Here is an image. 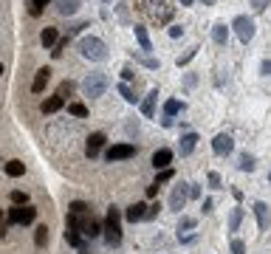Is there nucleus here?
Returning <instances> with one entry per match:
<instances>
[{
  "label": "nucleus",
  "instance_id": "a19ab883",
  "mask_svg": "<svg viewBox=\"0 0 271 254\" xmlns=\"http://www.w3.org/2000/svg\"><path fill=\"white\" fill-rule=\"evenodd\" d=\"M260 74H263V76H269V74H271V62H269V59H263V65H260Z\"/></svg>",
  "mask_w": 271,
  "mask_h": 254
},
{
  "label": "nucleus",
  "instance_id": "412c9836",
  "mask_svg": "<svg viewBox=\"0 0 271 254\" xmlns=\"http://www.w3.org/2000/svg\"><path fill=\"white\" fill-rule=\"evenodd\" d=\"M133 59L136 62H141V65H147V68H158V59L147 57V54H141V51H133Z\"/></svg>",
  "mask_w": 271,
  "mask_h": 254
},
{
  "label": "nucleus",
  "instance_id": "a211bd4d",
  "mask_svg": "<svg viewBox=\"0 0 271 254\" xmlns=\"http://www.w3.org/2000/svg\"><path fill=\"white\" fill-rule=\"evenodd\" d=\"M136 40H138V46H141V51H153V46H150V34H147V28H141V25H136Z\"/></svg>",
  "mask_w": 271,
  "mask_h": 254
},
{
  "label": "nucleus",
  "instance_id": "37998d69",
  "mask_svg": "<svg viewBox=\"0 0 271 254\" xmlns=\"http://www.w3.org/2000/svg\"><path fill=\"white\" fill-rule=\"evenodd\" d=\"M184 34V28H181V25H172V28H169V37H181Z\"/></svg>",
  "mask_w": 271,
  "mask_h": 254
},
{
  "label": "nucleus",
  "instance_id": "c756f323",
  "mask_svg": "<svg viewBox=\"0 0 271 254\" xmlns=\"http://www.w3.org/2000/svg\"><path fill=\"white\" fill-rule=\"evenodd\" d=\"M48 3H51V0H31V3H28V12H31V14H40L45 6H48Z\"/></svg>",
  "mask_w": 271,
  "mask_h": 254
},
{
  "label": "nucleus",
  "instance_id": "9b49d317",
  "mask_svg": "<svg viewBox=\"0 0 271 254\" xmlns=\"http://www.w3.org/2000/svg\"><path fill=\"white\" fill-rule=\"evenodd\" d=\"M79 0H56V12L62 14V17H71V14H77L79 12Z\"/></svg>",
  "mask_w": 271,
  "mask_h": 254
},
{
  "label": "nucleus",
  "instance_id": "4be33fe9",
  "mask_svg": "<svg viewBox=\"0 0 271 254\" xmlns=\"http://www.w3.org/2000/svg\"><path fill=\"white\" fill-rule=\"evenodd\" d=\"M237 167H240L243 173H251V170L257 167V164H254V155H246V152H243V155L237 158Z\"/></svg>",
  "mask_w": 271,
  "mask_h": 254
},
{
  "label": "nucleus",
  "instance_id": "39448f33",
  "mask_svg": "<svg viewBox=\"0 0 271 254\" xmlns=\"http://www.w3.org/2000/svg\"><path fill=\"white\" fill-rule=\"evenodd\" d=\"M136 155V147L133 144H113L110 150L105 152L108 161H124V158H133Z\"/></svg>",
  "mask_w": 271,
  "mask_h": 254
},
{
  "label": "nucleus",
  "instance_id": "f8f14e48",
  "mask_svg": "<svg viewBox=\"0 0 271 254\" xmlns=\"http://www.w3.org/2000/svg\"><path fill=\"white\" fill-rule=\"evenodd\" d=\"M102 144H105V133H93V136H88V147H85L88 158H93V155L102 150Z\"/></svg>",
  "mask_w": 271,
  "mask_h": 254
},
{
  "label": "nucleus",
  "instance_id": "de8ad7c7",
  "mask_svg": "<svg viewBox=\"0 0 271 254\" xmlns=\"http://www.w3.org/2000/svg\"><path fill=\"white\" fill-rule=\"evenodd\" d=\"M0 74H3V65H0Z\"/></svg>",
  "mask_w": 271,
  "mask_h": 254
},
{
  "label": "nucleus",
  "instance_id": "ddd939ff",
  "mask_svg": "<svg viewBox=\"0 0 271 254\" xmlns=\"http://www.w3.org/2000/svg\"><path fill=\"white\" fill-rule=\"evenodd\" d=\"M48 79H51V71L40 68V71H37V76H34V82H31V91L34 93H43V88L48 85Z\"/></svg>",
  "mask_w": 271,
  "mask_h": 254
},
{
  "label": "nucleus",
  "instance_id": "7c9ffc66",
  "mask_svg": "<svg viewBox=\"0 0 271 254\" xmlns=\"http://www.w3.org/2000/svg\"><path fill=\"white\" fill-rule=\"evenodd\" d=\"M172 175H175V173H172L169 167H167V170H161V173H158V178H156V186H161V184H167V181H172Z\"/></svg>",
  "mask_w": 271,
  "mask_h": 254
},
{
  "label": "nucleus",
  "instance_id": "423d86ee",
  "mask_svg": "<svg viewBox=\"0 0 271 254\" xmlns=\"http://www.w3.org/2000/svg\"><path fill=\"white\" fill-rule=\"evenodd\" d=\"M34 212L31 206H14L9 212V223H20V226H26V223H34Z\"/></svg>",
  "mask_w": 271,
  "mask_h": 254
},
{
  "label": "nucleus",
  "instance_id": "09e8293b",
  "mask_svg": "<svg viewBox=\"0 0 271 254\" xmlns=\"http://www.w3.org/2000/svg\"><path fill=\"white\" fill-rule=\"evenodd\" d=\"M82 254H88V252H85V249H82Z\"/></svg>",
  "mask_w": 271,
  "mask_h": 254
},
{
  "label": "nucleus",
  "instance_id": "9d476101",
  "mask_svg": "<svg viewBox=\"0 0 271 254\" xmlns=\"http://www.w3.org/2000/svg\"><path fill=\"white\" fill-rule=\"evenodd\" d=\"M79 231H85V234H88V240H90V237H96V234L102 231V223H99V220H93L90 215H85V220L79 223Z\"/></svg>",
  "mask_w": 271,
  "mask_h": 254
},
{
  "label": "nucleus",
  "instance_id": "4c0bfd02",
  "mask_svg": "<svg viewBox=\"0 0 271 254\" xmlns=\"http://www.w3.org/2000/svg\"><path fill=\"white\" fill-rule=\"evenodd\" d=\"M209 186H212V189H220V175L217 173H209Z\"/></svg>",
  "mask_w": 271,
  "mask_h": 254
},
{
  "label": "nucleus",
  "instance_id": "a878e982",
  "mask_svg": "<svg viewBox=\"0 0 271 254\" xmlns=\"http://www.w3.org/2000/svg\"><path fill=\"white\" fill-rule=\"evenodd\" d=\"M68 113L71 116H88V107H85L82 102H71L68 104Z\"/></svg>",
  "mask_w": 271,
  "mask_h": 254
},
{
  "label": "nucleus",
  "instance_id": "a18cd8bd",
  "mask_svg": "<svg viewBox=\"0 0 271 254\" xmlns=\"http://www.w3.org/2000/svg\"><path fill=\"white\" fill-rule=\"evenodd\" d=\"M192 3H195V0H181V6H192Z\"/></svg>",
  "mask_w": 271,
  "mask_h": 254
},
{
  "label": "nucleus",
  "instance_id": "1a4fd4ad",
  "mask_svg": "<svg viewBox=\"0 0 271 254\" xmlns=\"http://www.w3.org/2000/svg\"><path fill=\"white\" fill-rule=\"evenodd\" d=\"M169 164H172V150H167V147H164V150L153 152V167H156V170H167Z\"/></svg>",
  "mask_w": 271,
  "mask_h": 254
},
{
  "label": "nucleus",
  "instance_id": "7ed1b4c3",
  "mask_svg": "<svg viewBox=\"0 0 271 254\" xmlns=\"http://www.w3.org/2000/svg\"><path fill=\"white\" fill-rule=\"evenodd\" d=\"M105 91H108V76H105V74H88V76L82 79V93L90 96V99L102 96Z\"/></svg>",
  "mask_w": 271,
  "mask_h": 254
},
{
  "label": "nucleus",
  "instance_id": "5701e85b",
  "mask_svg": "<svg viewBox=\"0 0 271 254\" xmlns=\"http://www.w3.org/2000/svg\"><path fill=\"white\" fill-rule=\"evenodd\" d=\"M6 173H9L11 178H17V175H23V173H26V164L14 158V161H9V164H6Z\"/></svg>",
  "mask_w": 271,
  "mask_h": 254
},
{
  "label": "nucleus",
  "instance_id": "c9c22d12",
  "mask_svg": "<svg viewBox=\"0 0 271 254\" xmlns=\"http://www.w3.org/2000/svg\"><path fill=\"white\" fill-rule=\"evenodd\" d=\"M232 254H246V243H243V240H232Z\"/></svg>",
  "mask_w": 271,
  "mask_h": 254
},
{
  "label": "nucleus",
  "instance_id": "393cba45",
  "mask_svg": "<svg viewBox=\"0 0 271 254\" xmlns=\"http://www.w3.org/2000/svg\"><path fill=\"white\" fill-rule=\"evenodd\" d=\"M240 220H243V209H232V215H229V229H232V231H237Z\"/></svg>",
  "mask_w": 271,
  "mask_h": 254
},
{
  "label": "nucleus",
  "instance_id": "f704fd0d",
  "mask_svg": "<svg viewBox=\"0 0 271 254\" xmlns=\"http://www.w3.org/2000/svg\"><path fill=\"white\" fill-rule=\"evenodd\" d=\"M62 51H65V40H56V43H54V51H51V57L59 59V57H62Z\"/></svg>",
  "mask_w": 271,
  "mask_h": 254
},
{
  "label": "nucleus",
  "instance_id": "8fccbe9b",
  "mask_svg": "<svg viewBox=\"0 0 271 254\" xmlns=\"http://www.w3.org/2000/svg\"><path fill=\"white\" fill-rule=\"evenodd\" d=\"M105 3H110V0H105Z\"/></svg>",
  "mask_w": 271,
  "mask_h": 254
},
{
  "label": "nucleus",
  "instance_id": "0eeeda50",
  "mask_svg": "<svg viewBox=\"0 0 271 254\" xmlns=\"http://www.w3.org/2000/svg\"><path fill=\"white\" fill-rule=\"evenodd\" d=\"M232 147H235V141H232V136H226V133H217L212 139V150L217 152V155H229Z\"/></svg>",
  "mask_w": 271,
  "mask_h": 254
},
{
  "label": "nucleus",
  "instance_id": "f3484780",
  "mask_svg": "<svg viewBox=\"0 0 271 254\" xmlns=\"http://www.w3.org/2000/svg\"><path fill=\"white\" fill-rule=\"evenodd\" d=\"M212 40L217 43V46H226V40H229V25L215 23V28H212Z\"/></svg>",
  "mask_w": 271,
  "mask_h": 254
},
{
  "label": "nucleus",
  "instance_id": "79ce46f5",
  "mask_svg": "<svg viewBox=\"0 0 271 254\" xmlns=\"http://www.w3.org/2000/svg\"><path fill=\"white\" fill-rule=\"evenodd\" d=\"M266 3H269V0H251V6H254V12H263V9H266Z\"/></svg>",
  "mask_w": 271,
  "mask_h": 254
},
{
  "label": "nucleus",
  "instance_id": "473e14b6",
  "mask_svg": "<svg viewBox=\"0 0 271 254\" xmlns=\"http://www.w3.org/2000/svg\"><path fill=\"white\" fill-rule=\"evenodd\" d=\"M11 201H14L17 206H26V203H28V195H26V192H20V189H14V192H11Z\"/></svg>",
  "mask_w": 271,
  "mask_h": 254
},
{
  "label": "nucleus",
  "instance_id": "4468645a",
  "mask_svg": "<svg viewBox=\"0 0 271 254\" xmlns=\"http://www.w3.org/2000/svg\"><path fill=\"white\" fill-rule=\"evenodd\" d=\"M254 215H257V226L266 231V229H269V206H266L263 201H260V203H254Z\"/></svg>",
  "mask_w": 271,
  "mask_h": 254
},
{
  "label": "nucleus",
  "instance_id": "49530a36",
  "mask_svg": "<svg viewBox=\"0 0 271 254\" xmlns=\"http://www.w3.org/2000/svg\"><path fill=\"white\" fill-rule=\"evenodd\" d=\"M203 6H215V0H201Z\"/></svg>",
  "mask_w": 271,
  "mask_h": 254
},
{
  "label": "nucleus",
  "instance_id": "f257e3e1",
  "mask_svg": "<svg viewBox=\"0 0 271 254\" xmlns=\"http://www.w3.org/2000/svg\"><path fill=\"white\" fill-rule=\"evenodd\" d=\"M79 54L90 62H102V59H108V46L99 37H82L79 40Z\"/></svg>",
  "mask_w": 271,
  "mask_h": 254
},
{
  "label": "nucleus",
  "instance_id": "e433bc0d",
  "mask_svg": "<svg viewBox=\"0 0 271 254\" xmlns=\"http://www.w3.org/2000/svg\"><path fill=\"white\" fill-rule=\"evenodd\" d=\"M119 93H122L124 99H127V102H136V96H133V91H130V88H127V85H119Z\"/></svg>",
  "mask_w": 271,
  "mask_h": 254
},
{
  "label": "nucleus",
  "instance_id": "6e6552de",
  "mask_svg": "<svg viewBox=\"0 0 271 254\" xmlns=\"http://www.w3.org/2000/svg\"><path fill=\"white\" fill-rule=\"evenodd\" d=\"M187 201H190V198H187V184H178L175 189H172V195H169V209H175V212H181Z\"/></svg>",
  "mask_w": 271,
  "mask_h": 254
},
{
  "label": "nucleus",
  "instance_id": "6ab92c4d",
  "mask_svg": "<svg viewBox=\"0 0 271 254\" xmlns=\"http://www.w3.org/2000/svg\"><path fill=\"white\" fill-rule=\"evenodd\" d=\"M144 212H147V206H144V203H133V206L127 209V220H130V223H136V220H141V218H144Z\"/></svg>",
  "mask_w": 271,
  "mask_h": 254
},
{
  "label": "nucleus",
  "instance_id": "c85d7f7f",
  "mask_svg": "<svg viewBox=\"0 0 271 254\" xmlns=\"http://www.w3.org/2000/svg\"><path fill=\"white\" fill-rule=\"evenodd\" d=\"M34 243H37V246H45V243H48V229H45V226H37V234H34Z\"/></svg>",
  "mask_w": 271,
  "mask_h": 254
},
{
  "label": "nucleus",
  "instance_id": "bb28decb",
  "mask_svg": "<svg viewBox=\"0 0 271 254\" xmlns=\"http://www.w3.org/2000/svg\"><path fill=\"white\" fill-rule=\"evenodd\" d=\"M71 215H79V218H82V215H90V212H88V203L74 201V203H71Z\"/></svg>",
  "mask_w": 271,
  "mask_h": 254
},
{
  "label": "nucleus",
  "instance_id": "c03bdc74",
  "mask_svg": "<svg viewBox=\"0 0 271 254\" xmlns=\"http://www.w3.org/2000/svg\"><path fill=\"white\" fill-rule=\"evenodd\" d=\"M147 195H150V198H156V195H158V186H156V184H153V186H147Z\"/></svg>",
  "mask_w": 271,
  "mask_h": 254
},
{
  "label": "nucleus",
  "instance_id": "ea45409f",
  "mask_svg": "<svg viewBox=\"0 0 271 254\" xmlns=\"http://www.w3.org/2000/svg\"><path fill=\"white\" fill-rule=\"evenodd\" d=\"M195 51H198V48H190V51H187V54H184V57L178 59V65H187V62H190V59L195 57Z\"/></svg>",
  "mask_w": 271,
  "mask_h": 254
},
{
  "label": "nucleus",
  "instance_id": "20e7f679",
  "mask_svg": "<svg viewBox=\"0 0 271 254\" xmlns=\"http://www.w3.org/2000/svg\"><path fill=\"white\" fill-rule=\"evenodd\" d=\"M232 28H235V34L240 37V43H248L251 37H254V20L251 17H235V23H232Z\"/></svg>",
  "mask_w": 271,
  "mask_h": 254
},
{
  "label": "nucleus",
  "instance_id": "2f4dec72",
  "mask_svg": "<svg viewBox=\"0 0 271 254\" xmlns=\"http://www.w3.org/2000/svg\"><path fill=\"white\" fill-rule=\"evenodd\" d=\"M65 237H68V243H71V246H82V237H79V229H68V231H65Z\"/></svg>",
  "mask_w": 271,
  "mask_h": 254
},
{
  "label": "nucleus",
  "instance_id": "b1692460",
  "mask_svg": "<svg viewBox=\"0 0 271 254\" xmlns=\"http://www.w3.org/2000/svg\"><path fill=\"white\" fill-rule=\"evenodd\" d=\"M184 107H187V104H184V102H178V99H169V102L164 104V110H167V116H175V113H181Z\"/></svg>",
  "mask_w": 271,
  "mask_h": 254
},
{
  "label": "nucleus",
  "instance_id": "f03ea898",
  "mask_svg": "<svg viewBox=\"0 0 271 254\" xmlns=\"http://www.w3.org/2000/svg\"><path fill=\"white\" fill-rule=\"evenodd\" d=\"M102 231H105V237H108L110 246H119V243H122V215H119L116 206H110L108 218H105V223H102Z\"/></svg>",
  "mask_w": 271,
  "mask_h": 254
},
{
  "label": "nucleus",
  "instance_id": "2eb2a0df",
  "mask_svg": "<svg viewBox=\"0 0 271 254\" xmlns=\"http://www.w3.org/2000/svg\"><path fill=\"white\" fill-rule=\"evenodd\" d=\"M156 96H158V91H150L144 96V102H141V113H144L147 119H153V113H156Z\"/></svg>",
  "mask_w": 271,
  "mask_h": 254
},
{
  "label": "nucleus",
  "instance_id": "aec40b11",
  "mask_svg": "<svg viewBox=\"0 0 271 254\" xmlns=\"http://www.w3.org/2000/svg\"><path fill=\"white\" fill-rule=\"evenodd\" d=\"M62 104H65V102H62L59 96H51V99H45V102H43V113H56Z\"/></svg>",
  "mask_w": 271,
  "mask_h": 254
},
{
  "label": "nucleus",
  "instance_id": "dca6fc26",
  "mask_svg": "<svg viewBox=\"0 0 271 254\" xmlns=\"http://www.w3.org/2000/svg\"><path fill=\"white\" fill-rule=\"evenodd\" d=\"M195 144H198V136H195V133H187V136L181 139V147H178V152H181V155H190V152L195 150Z\"/></svg>",
  "mask_w": 271,
  "mask_h": 254
},
{
  "label": "nucleus",
  "instance_id": "72a5a7b5",
  "mask_svg": "<svg viewBox=\"0 0 271 254\" xmlns=\"http://www.w3.org/2000/svg\"><path fill=\"white\" fill-rule=\"evenodd\" d=\"M71 91H74V85H71V82H62V85H59V91H56V96L65 102V96H71Z\"/></svg>",
  "mask_w": 271,
  "mask_h": 254
},
{
  "label": "nucleus",
  "instance_id": "58836bf2",
  "mask_svg": "<svg viewBox=\"0 0 271 254\" xmlns=\"http://www.w3.org/2000/svg\"><path fill=\"white\" fill-rule=\"evenodd\" d=\"M192 226H195V220H192V218H184V220L178 223V231H187V229H192Z\"/></svg>",
  "mask_w": 271,
  "mask_h": 254
},
{
  "label": "nucleus",
  "instance_id": "cd10ccee",
  "mask_svg": "<svg viewBox=\"0 0 271 254\" xmlns=\"http://www.w3.org/2000/svg\"><path fill=\"white\" fill-rule=\"evenodd\" d=\"M56 40H59V37H56V28H45L43 31V46H54Z\"/></svg>",
  "mask_w": 271,
  "mask_h": 254
}]
</instances>
